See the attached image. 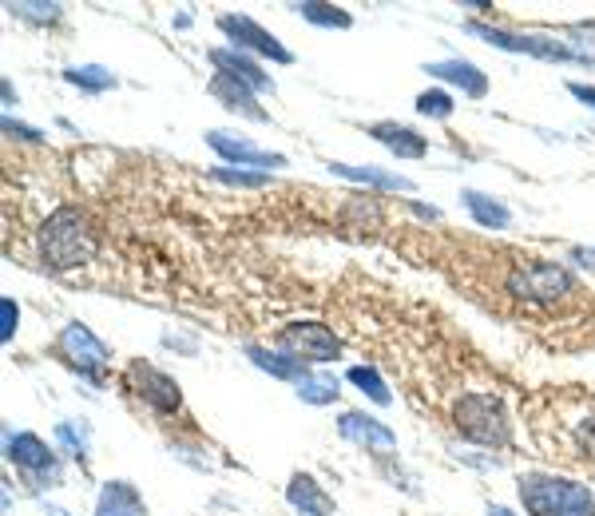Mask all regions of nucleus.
Returning a JSON list of instances; mask_svg holds the SVG:
<instances>
[{
  "mask_svg": "<svg viewBox=\"0 0 595 516\" xmlns=\"http://www.w3.org/2000/svg\"><path fill=\"white\" fill-rule=\"evenodd\" d=\"M290 12H298L310 24H322V29H350L353 17L342 4H318V0H302V4H290Z\"/></svg>",
  "mask_w": 595,
  "mask_h": 516,
  "instance_id": "5701e85b",
  "label": "nucleus"
},
{
  "mask_svg": "<svg viewBox=\"0 0 595 516\" xmlns=\"http://www.w3.org/2000/svg\"><path fill=\"white\" fill-rule=\"evenodd\" d=\"M56 354L64 358V366H72L79 378H88V381H104V370L111 366V350L84 326V322H68V326L60 330Z\"/></svg>",
  "mask_w": 595,
  "mask_h": 516,
  "instance_id": "423d86ee",
  "label": "nucleus"
},
{
  "mask_svg": "<svg viewBox=\"0 0 595 516\" xmlns=\"http://www.w3.org/2000/svg\"><path fill=\"white\" fill-rule=\"evenodd\" d=\"M211 176L219 183H238V187H266L270 176H251V171H235V167H211Z\"/></svg>",
  "mask_w": 595,
  "mask_h": 516,
  "instance_id": "c756f323",
  "label": "nucleus"
},
{
  "mask_svg": "<svg viewBox=\"0 0 595 516\" xmlns=\"http://www.w3.org/2000/svg\"><path fill=\"white\" fill-rule=\"evenodd\" d=\"M517 493L528 516H595L592 488L556 473H524L517 481Z\"/></svg>",
  "mask_w": 595,
  "mask_h": 516,
  "instance_id": "f03ea898",
  "label": "nucleus"
},
{
  "mask_svg": "<svg viewBox=\"0 0 595 516\" xmlns=\"http://www.w3.org/2000/svg\"><path fill=\"white\" fill-rule=\"evenodd\" d=\"M417 112H421V116H429V119H449L453 116V96H449V92H440V88L421 92Z\"/></svg>",
  "mask_w": 595,
  "mask_h": 516,
  "instance_id": "cd10ccee",
  "label": "nucleus"
},
{
  "mask_svg": "<svg viewBox=\"0 0 595 516\" xmlns=\"http://www.w3.org/2000/svg\"><path fill=\"white\" fill-rule=\"evenodd\" d=\"M219 29H223V36L231 40V49L254 52V56H266V60H274V64H294V56L283 49V40L274 36V32H266L258 20L226 12V17H219Z\"/></svg>",
  "mask_w": 595,
  "mask_h": 516,
  "instance_id": "6e6552de",
  "label": "nucleus"
},
{
  "mask_svg": "<svg viewBox=\"0 0 595 516\" xmlns=\"http://www.w3.org/2000/svg\"><path fill=\"white\" fill-rule=\"evenodd\" d=\"M370 136L373 139H381V144L390 147L393 156L397 159H425V151H429V139H421L413 127H405V124H373L370 127Z\"/></svg>",
  "mask_w": 595,
  "mask_h": 516,
  "instance_id": "a211bd4d",
  "label": "nucleus"
},
{
  "mask_svg": "<svg viewBox=\"0 0 595 516\" xmlns=\"http://www.w3.org/2000/svg\"><path fill=\"white\" fill-rule=\"evenodd\" d=\"M580 465H595V406L587 401L576 418L567 421V457Z\"/></svg>",
  "mask_w": 595,
  "mask_h": 516,
  "instance_id": "f3484780",
  "label": "nucleus"
},
{
  "mask_svg": "<svg viewBox=\"0 0 595 516\" xmlns=\"http://www.w3.org/2000/svg\"><path fill=\"white\" fill-rule=\"evenodd\" d=\"M4 136H20V139H29V144H40V139H44V131H36V127H24V124H17L12 116H4Z\"/></svg>",
  "mask_w": 595,
  "mask_h": 516,
  "instance_id": "2f4dec72",
  "label": "nucleus"
},
{
  "mask_svg": "<svg viewBox=\"0 0 595 516\" xmlns=\"http://www.w3.org/2000/svg\"><path fill=\"white\" fill-rule=\"evenodd\" d=\"M17 322H20V310L12 298H0V338L12 341V334H17Z\"/></svg>",
  "mask_w": 595,
  "mask_h": 516,
  "instance_id": "7c9ffc66",
  "label": "nucleus"
},
{
  "mask_svg": "<svg viewBox=\"0 0 595 516\" xmlns=\"http://www.w3.org/2000/svg\"><path fill=\"white\" fill-rule=\"evenodd\" d=\"M465 207H469V214L477 219L480 227H488V231H504L508 223H512V214H508V207L500 203V199L485 196V191H465Z\"/></svg>",
  "mask_w": 595,
  "mask_h": 516,
  "instance_id": "412c9836",
  "label": "nucleus"
},
{
  "mask_svg": "<svg viewBox=\"0 0 595 516\" xmlns=\"http://www.w3.org/2000/svg\"><path fill=\"white\" fill-rule=\"evenodd\" d=\"M211 64H215V72H223V76L246 84L251 92H274V80L266 76V72L258 69V64H254L246 52H238V49H211Z\"/></svg>",
  "mask_w": 595,
  "mask_h": 516,
  "instance_id": "ddd939ff",
  "label": "nucleus"
},
{
  "mask_svg": "<svg viewBox=\"0 0 595 516\" xmlns=\"http://www.w3.org/2000/svg\"><path fill=\"white\" fill-rule=\"evenodd\" d=\"M472 36L488 40V44H497L504 52H524V56H540V60H576V64H595L587 52H572L564 44H552V40H540V36H520V32H504V29H492V24H469Z\"/></svg>",
  "mask_w": 595,
  "mask_h": 516,
  "instance_id": "9d476101",
  "label": "nucleus"
},
{
  "mask_svg": "<svg viewBox=\"0 0 595 516\" xmlns=\"http://www.w3.org/2000/svg\"><path fill=\"white\" fill-rule=\"evenodd\" d=\"M124 390L136 393L147 410L159 413V418H176V413H183V390H179V381L171 378V373L156 370V366H147V361H127Z\"/></svg>",
  "mask_w": 595,
  "mask_h": 516,
  "instance_id": "39448f33",
  "label": "nucleus"
},
{
  "mask_svg": "<svg viewBox=\"0 0 595 516\" xmlns=\"http://www.w3.org/2000/svg\"><path fill=\"white\" fill-rule=\"evenodd\" d=\"M286 501H290L294 513L302 516H333V501L310 473H294L290 485H286Z\"/></svg>",
  "mask_w": 595,
  "mask_h": 516,
  "instance_id": "4468645a",
  "label": "nucleus"
},
{
  "mask_svg": "<svg viewBox=\"0 0 595 516\" xmlns=\"http://www.w3.org/2000/svg\"><path fill=\"white\" fill-rule=\"evenodd\" d=\"M4 449L9 461L36 485H56L60 481V461L52 457V449L36 438V433H4Z\"/></svg>",
  "mask_w": 595,
  "mask_h": 516,
  "instance_id": "1a4fd4ad",
  "label": "nucleus"
},
{
  "mask_svg": "<svg viewBox=\"0 0 595 516\" xmlns=\"http://www.w3.org/2000/svg\"><path fill=\"white\" fill-rule=\"evenodd\" d=\"M333 176L342 179H353V183H370V187H381V191H410V179L401 176H385V171H378V167H350V164H330Z\"/></svg>",
  "mask_w": 595,
  "mask_h": 516,
  "instance_id": "4be33fe9",
  "label": "nucleus"
},
{
  "mask_svg": "<svg viewBox=\"0 0 595 516\" xmlns=\"http://www.w3.org/2000/svg\"><path fill=\"white\" fill-rule=\"evenodd\" d=\"M96 516H147V505L131 481H108L96 497Z\"/></svg>",
  "mask_w": 595,
  "mask_h": 516,
  "instance_id": "dca6fc26",
  "label": "nucleus"
},
{
  "mask_svg": "<svg viewBox=\"0 0 595 516\" xmlns=\"http://www.w3.org/2000/svg\"><path fill=\"white\" fill-rule=\"evenodd\" d=\"M64 80H68L72 88H84V92H108L116 88L119 80L111 76L108 69H99V64H79V69H64Z\"/></svg>",
  "mask_w": 595,
  "mask_h": 516,
  "instance_id": "b1692460",
  "label": "nucleus"
},
{
  "mask_svg": "<svg viewBox=\"0 0 595 516\" xmlns=\"http://www.w3.org/2000/svg\"><path fill=\"white\" fill-rule=\"evenodd\" d=\"M576 32H587V36H595V20H592V24H584V29H576Z\"/></svg>",
  "mask_w": 595,
  "mask_h": 516,
  "instance_id": "c9c22d12",
  "label": "nucleus"
},
{
  "mask_svg": "<svg viewBox=\"0 0 595 516\" xmlns=\"http://www.w3.org/2000/svg\"><path fill=\"white\" fill-rule=\"evenodd\" d=\"M246 358L258 366V370H266V373H274V378H283V381H298L302 378H310V366H302V361H294V358H286L283 350H263V346H246Z\"/></svg>",
  "mask_w": 595,
  "mask_h": 516,
  "instance_id": "aec40b11",
  "label": "nucleus"
},
{
  "mask_svg": "<svg viewBox=\"0 0 595 516\" xmlns=\"http://www.w3.org/2000/svg\"><path fill=\"white\" fill-rule=\"evenodd\" d=\"M211 96H215L219 104L231 107V112H243V116H251V119H266V112L258 107L254 92L246 88V84H238V80L223 76V72H215V80H211Z\"/></svg>",
  "mask_w": 595,
  "mask_h": 516,
  "instance_id": "6ab92c4d",
  "label": "nucleus"
},
{
  "mask_svg": "<svg viewBox=\"0 0 595 516\" xmlns=\"http://www.w3.org/2000/svg\"><path fill=\"white\" fill-rule=\"evenodd\" d=\"M9 12L17 20H29V24H56L64 17V4H40V0H12Z\"/></svg>",
  "mask_w": 595,
  "mask_h": 516,
  "instance_id": "a878e982",
  "label": "nucleus"
},
{
  "mask_svg": "<svg viewBox=\"0 0 595 516\" xmlns=\"http://www.w3.org/2000/svg\"><path fill=\"white\" fill-rule=\"evenodd\" d=\"M567 92L576 99H584L587 107H595V88H587V84H567Z\"/></svg>",
  "mask_w": 595,
  "mask_h": 516,
  "instance_id": "473e14b6",
  "label": "nucleus"
},
{
  "mask_svg": "<svg viewBox=\"0 0 595 516\" xmlns=\"http://www.w3.org/2000/svg\"><path fill=\"white\" fill-rule=\"evenodd\" d=\"M298 398L310 401V406H333L338 401V378L333 373H310V378L298 381Z\"/></svg>",
  "mask_w": 595,
  "mask_h": 516,
  "instance_id": "393cba45",
  "label": "nucleus"
},
{
  "mask_svg": "<svg viewBox=\"0 0 595 516\" xmlns=\"http://www.w3.org/2000/svg\"><path fill=\"white\" fill-rule=\"evenodd\" d=\"M488 516H512V513L504 505H488Z\"/></svg>",
  "mask_w": 595,
  "mask_h": 516,
  "instance_id": "f704fd0d",
  "label": "nucleus"
},
{
  "mask_svg": "<svg viewBox=\"0 0 595 516\" xmlns=\"http://www.w3.org/2000/svg\"><path fill=\"white\" fill-rule=\"evenodd\" d=\"M453 429L465 441L485 449H504L512 441L508 413L492 393H465V398H457V406H453Z\"/></svg>",
  "mask_w": 595,
  "mask_h": 516,
  "instance_id": "7ed1b4c3",
  "label": "nucleus"
},
{
  "mask_svg": "<svg viewBox=\"0 0 595 516\" xmlns=\"http://www.w3.org/2000/svg\"><path fill=\"white\" fill-rule=\"evenodd\" d=\"M425 72L445 80V84H453V88H460L472 99H480L488 92V76L477 64H469V60H440V64H425Z\"/></svg>",
  "mask_w": 595,
  "mask_h": 516,
  "instance_id": "2eb2a0df",
  "label": "nucleus"
},
{
  "mask_svg": "<svg viewBox=\"0 0 595 516\" xmlns=\"http://www.w3.org/2000/svg\"><path fill=\"white\" fill-rule=\"evenodd\" d=\"M278 350H283L286 358L310 366V361L338 358V354H342V341L333 338V330H326L322 322H294V326L278 330Z\"/></svg>",
  "mask_w": 595,
  "mask_h": 516,
  "instance_id": "0eeeda50",
  "label": "nucleus"
},
{
  "mask_svg": "<svg viewBox=\"0 0 595 516\" xmlns=\"http://www.w3.org/2000/svg\"><path fill=\"white\" fill-rule=\"evenodd\" d=\"M572 263H576V266H595V251H584V246H576V251H572Z\"/></svg>",
  "mask_w": 595,
  "mask_h": 516,
  "instance_id": "72a5a7b5",
  "label": "nucleus"
},
{
  "mask_svg": "<svg viewBox=\"0 0 595 516\" xmlns=\"http://www.w3.org/2000/svg\"><path fill=\"white\" fill-rule=\"evenodd\" d=\"M346 378H350L353 386H358V390L365 393L370 401H378V406H390V386L381 381V373L373 370V366H353Z\"/></svg>",
  "mask_w": 595,
  "mask_h": 516,
  "instance_id": "bb28decb",
  "label": "nucleus"
},
{
  "mask_svg": "<svg viewBox=\"0 0 595 516\" xmlns=\"http://www.w3.org/2000/svg\"><path fill=\"white\" fill-rule=\"evenodd\" d=\"M56 438L64 441V445H68V453H76V457H84V453H88V429H84V425L76 429V421H60Z\"/></svg>",
  "mask_w": 595,
  "mask_h": 516,
  "instance_id": "c85d7f7f",
  "label": "nucleus"
},
{
  "mask_svg": "<svg viewBox=\"0 0 595 516\" xmlns=\"http://www.w3.org/2000/svg\"><path fill=\"white\" fill-rule=\"evenodd\" d=\"M206 144L211 151H219L231 164H251V167H286V159L278 151H258L251 139L231 136V131H206Z\"/></svg>",
  "mask_w": 595,
  "mask_h": 516,
  "instance_id": "f8f14e48",
  "label": "nucleus"
},
{
  "mask_svg": "<svg viewBox=\"0 0 595 516\" xmlns=\"http://www.w3.org/2000/svg\"><path fill=\"white\" fill-rule=\"evenodd\" d=\"M508 294L520 298V303L528 298L536 306H556L576 294V278L560 263H520L508 274Z\"/></svg>",
  "mask_w": 595,
  "mask_h": 516,
  "instance_id": "20e7f679",
  "label": "nucleus"
},
{
  "mask_svg": "<svg viewBox=\"0 0 595 516\" xmlns=\"http://www.w3.org/2000/svg\"><path fill=\"white\" fill-rule=\"evenodd\" d=\"M338 433H342L346 441H353V445L381 449V453L397 449V433H393L390 425H381V421L365 418V413H358V410H350V413L338 418Z\"/></svg>",
  "mask_w": 595,
  "mask_h": 516,
  "instance_id": "9b49d317",
  "label": "nucleus"
},
{
  "mask_svg": "<svg viewBox=\"0 0 595 516\" xmlns=\"http://www.w3.org/2000/svg\"><path fill=\"white\" fill-rule=\"evenodd\" d=\"M49 516H68V513H64V508H52V505H49Z\"/></svg>",
  "mask_w": 595,
  "mask_h": 516,
  "instance_id": "e433bc0d",
  "label": "nucleus"
},
{
  "mask_svg": "<svg viewBox=\"0 0 595 516\" xmlns=\"http://www.w3.org/2000/svg\"><path fill=\"white\" fill-rule=\"evenodd\" d=\"M36 246H40V259L49 271H79V266H88L99 251V239L92 231L88 214L79 211V207H56V211L44 219L36 234Z\"/></svg>",
  "mask_w": 595,
  "mask_h": 516,
  "instance_id": "f257e3e1",
  "label": "nucleus"
}]
</instances>
